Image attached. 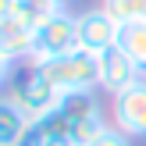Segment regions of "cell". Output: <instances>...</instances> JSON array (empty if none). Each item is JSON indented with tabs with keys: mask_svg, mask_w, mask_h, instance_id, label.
<instances>
[{
	"mask_svg": "<svg viewBox=\"0 0 146 146\" xmlns=\"http://www.w3.org/2000/svg\"><path fill=\"white\" fill-rule=\"evenodd\" d=\"M50 86H54L61 96L68 93H93L100 89V75H96V54L89 50H75V54H64V57H54V61H43V64H32Z\"/></svg>",
	"mask_w": 146,
	"mask_h": 146,
	"instance_id": "cell-1",
	"label": "cell"
},
{
	"mask_svg": "<svg viewBox=\"0 0 146 146\" xmlns=\"http://www.w3.org/2000/svg\"><path fill=\"white\" fill-rule=\"evenodd\" d=\"M11 100L21 107L29 121H43L46 114H54L61 107V93L25 61V68H14V78H11Z\"/></svg>",
	"mask_w": 146,
	"mask_h": 146,
	"instance_id": "cell-2",
	"label": "cell"
},
{
	"mask_svg": "<svg viewBox=\"0 0 146 146\" xmlns=\"http://www.w3.org/2000/svg\"><path fill=\"white\" fill-rule=\"evenodd\" d=\"M75 50H82L78 46V14L61 11V14H54L50 21H43L36 29V43H32L29 64H43V61H54V57L75 54Z\"/></svg>",
	"mask_w": 146,
	"mask_h": 146,
	"instance_id": "cell-3",
	"label": "cell"
},
{
	"mask_svg": "<svg viewBox=\"0 0 146 146\" xmlns=\"http://www.w3.org/2000/svg\"><path fill=\"white\" fill-rule=\"evenodd\" d=\"M111 125L128 139H146V78L111 96Z\"/></svg>",
	"mask_w": 146,
	"mask_h": 146,
	"instance_id": "cell-4",
	"label": "cell"
},
{
	"mask_svg": "<svg viewBox=\"0 0 146 146\" xmlns=\"http://www.w3.org/2000/svg\"><path fill=\"white\" fill-rule=\"evenodd\" d=\"M96 75H100V93L118 96L121 89H128V86H135L139 78H146V71L121 46H107V50L96 54Z\"/></svg>",
	"mask_w": 146,
	"mask_h": 146,
	"instance_id": "cell-5",
	"label": "cell"
},
{
	"mask_svg": "<svg viewBox=\"0 0 146 146\" xmlns=\"http://www.w3.org/2000/svg\"><path fill=\"white\" fill-rule=\"evenodd\" d=\"M118 32H121V21L107 7H93V11L78 14V46L89 50V54L118 46Z\"/></svg>",
	"mask_w": 146,
	"mask_h": 146,
	"instance_id": "cell-6",
	"label": "cell"
},
{
	"mask_svg": "<svg viewBox=\"0 0 146 146\" xmlns=\"http://www.w3.org/2000/svg\"><path fill=\"white\" fill-rule=\"evenodd\" d=\"M32 43H36V29H29L25 21H18L14 14H7L0 21V54L11 57L14 64L32 57Z\"/></svg>",
	"mask_w": 146,
	"mask_h": 146,
	"instance_id": "cell-7",
	"label": "cell"
},
{
	"mask_svg": "<svg viewBox=\"0 0 146 146\" xmlns=\"http://www.w3.org/2000/svg\"><path fill=\"white\" fill-rule=\"evenodd\" d=\"M96 93H100V89H93V93H68V96H61V114L71 121V125L104 118V107H100Z\"/></svg>",
	"mask_w": 146,
	"mask_h": 146,
	"instance_id": "cell-8",
	"label": "cell"
},
{
	"mask_svg": "<svg viewBox=\"0 0 146 146\" xmlns=\"http://www.w3.org/2000/svg\"><path fill=\"white\" fill-rule=\"evenodd\" d=\"M29 128V118L11 96H0V146H18L21 132Z\"/></svg>",
	"mask_w": 146,
	"mask_h": 146,
	"instance_id": "cell-9",
	"label": "cell"
},
{
	"mask_svg": "<svg viewBox=\"0 0 146 146\" xmlns=\"http://www.w3.org/2000/svg\"><path fill=\"white\" fill-rule=\"evenodd\" d=\"M118 46L146 71V21H125L118 32Z\"/></svg>",
	"mask_w": 146,
	"mask_h": 146,
	"instance_id": "cell-10",
	"label": "cell"
},
{
	"mask_svg": "<svg viewBox=\"0 0 146 146\" xmlns=\"http://www.w3.org/2000/svg\"><path fill=\"white\" fill-rule=\"evenodd\" d=\"M11 14L18 21H25L29 29H39L43 21H50L54 14H61V11H57L50 0H14V4H11Z\"/></svg>",
	"mask_w": 146,
	"mask_h": 146,
	"instance_id": "cell-11",
	"label": "cell"
},
{
	"mask_svg": "<svg viewBox=\"0 0 146 146\" xmlns=\"http://www.w3.org/2000/svg\"><path fill=\"white\" fill-rule=\"evenodd\" d=\"M104 7L121 25L125 21H146V0H104Z\"/></svg>",
	"mask_w": 146,
	"mask_h": 146,
	"instance_id": "cell-12",
	"label": "cell"
},
{
	"mask_svg": "<svg viewBox=\"0 0 146 146\" xmlns=\"http://www.w3.org/2000/svg\"><path fill=\"white\" fill-rule=\"evenodd\" d=\"M107 128V118H93V121H78V125H71V143L78 146H89L93 139H96L100 132Z\"/></svg>",
	"mask_w": 146,
	"mask_h": 146,
	"instance_id": "cell-13",
	"label": "cell"
},
{
	"mask_svg": "<svg viewBox=\"0 0 146 146\" xmlns=\"http://www.w3.org/2000/svg\"><path fill=\"white\" fill-rule=\"evenodd\" d=\"M89 146H132V139H128L125 132H121V128H114V125H107L104 132L96 135V139H93Z\"/></svg>",
	"mask_w": 146,
	"mask_h": 146,
	"instance_id": "cell-14",
	"label": "cell"
},
{
	"mask_svg": "<svg viewBox=\"0 0 146 146\" xmlns=\"http://www.w3.org/2000/svg\"><path fill=\"white\" fill-rule=\"evenodd\" d=\"M18 146H46V132H43V125H39V121H29V128L21 132Z\"/></svg>",
	"mask_w": 146,
	"mask_h": 146,
	"instance_id": "cell-15",
	"label": "cell"
},
{
	"mask_svg": "<svg viewBox=\"0 0 146 146\" xmlns=\"http://www.w3.org/2000/svg\"><path fill=\"white\" fill-rule=\"evenodd\" d=\"M14 68H18V64H14L11 57H4V54H0V89H4V86L14 78Z\"/></svg>",
	"mask_w": 146,
	"mask_h": 146,
	"instance_id": "cell-16",
	"label": "cell"
},
{
	"mask_svg": "<svg viewBox=\"0 0 146 146\" xmlns=\"http://www.w3.org/2000/svg\"><path fill=\"white\" fill-rule=\"evenodd\" d=\"M11 4H14V0H0V21H4L7 14H11Z\"/></svg>",
	"mask_w": 146,
	"mask_h": 146,
	"instance_id": "cell-17",
	"label": "cell"
},
{
	"mask_svg": "<svg viewBox=\"0 0 146 146\" xmlns=\"http://www.w3.org/2000/svg\"><path fill=\"white\" fill-rule=\"evenodd\" d=\"M50 4H54L57 11H68V7H71V0H50Z\"/></svg>",
	"mask_w": 146,
	"mask_h": 146,
	"instance_id": "cell-18",
	"label": "cell"
}]
</instances>
